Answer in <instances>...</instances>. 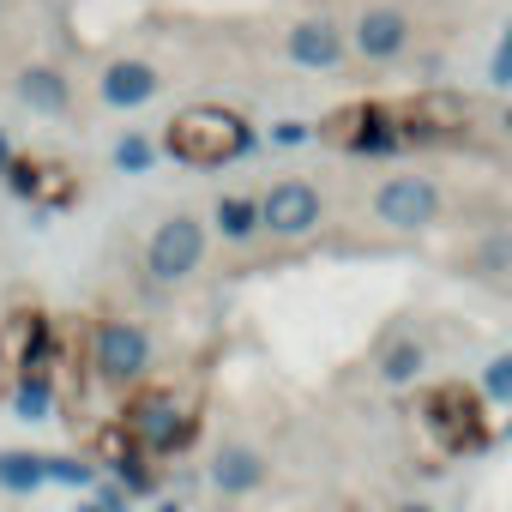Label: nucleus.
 Instances as JSON below:
<instances>
[{"instance_id": "473e14b6", "label": "nucleus", "mask_w": 512, "mask_h": 512, "mask_svg": "<svg viewBox=\"0 0 512 512\" xmlns=\"http://www.w3.org/2000/svg\"><path fill=\"white\" fill-rule=\"evenodd\" d=\"M0 13H7V0H0Z\"/></svg>"}, {"instance_id": "9b49d317", "label": "nucleus", "mask_w": 512, "mask_h": 512, "mask_svg": "<svg viewBox=\"0 0 512 512\" xmlns=\"http://www.w3.org/2000/svg\"><path fill=\"white\" fill-rule=\"evenodd\" d=\"M157 91H163V73H157L151 61H139V55H115V61H103V73H97V103H103V109H121V115L145 109Z\"/></svg>"}, {"instance_id": "c85d7f7f", "label": "nucleus", "mask_w": 512, "mask_h": 512, "mask_svg": "<svg viewBox=\"0 0 512 512\" xmlns=\"http://www.w3.org/2000/svg\"><path fill=\"white\" fill-rule=\"evenodd\" d=\"M73 512H109V506H103V500H97V494H85V500H79V506H73Z\"/></svg>"}, {"instance_id": "7c9ffc66", "label": "nucleus", "mask_w": 512, "mask_h": 512, "mask_svg": "<svg viewBox=\"0 0 512 512\" xmlns=\"http://www.w3.org/2000/svg\"><path fill=\"white\" fill-rule=\"evenodd\" d=\"M500 127H506V139H512V109H506V115H500Z\"/></svg>"}, {"instance_id": "72a5a7b5", "label": "nucleus", "mask_w": 512, "mask_h": 512, "mask_svg": "<svg viewBox=\"0 0 512 512\" xmlns=\"http://www.w3.org/2000/svg\"><path fill=\"white\" fill-rule=\"evenodd\" d=\"M506 25H512V19H506Z\"/></svg>"}, {"instance_id": "2eb2a0df", "label": "nucleus", "mask_w": 512, "mask_h": 512, "mask_svg": "<svg viewBox=\"0 0 512 512\" xmlns=\"http://www.w3.org/2000/svg\"><path fill=\"white\" fill-rule=\"evenodd\" d=\"M7 410L19 422H49L61 410V368H25L7 380Z\"/></svg>"}, {"instance_id": "c756f323", "label": "nucleus", "mask_w": 512, "mask_h": 512, "mask_svg": "<svg viewBox=\"0 0 512 512\" xmlns=\"http://www.w3.org/2000/svg\"><path fill=\"white\" fill-rule=\"evenodd\" d=\"M392 512H440V506H428V500H404V506H392Z\"/></svg>"}, {"instance_id": "4be33fe9", "label": "nucleus", "mask_w": 512, "mask_h": 512, "mask_svg": "<svg viewBox=\"0 0 512 512\" xmlns=\"http://www.w3.org/2000/svg\"><path fill=\"white\" fill-rule=\"evenodd\" d=\"M157 157H163V145H157L151 133H121V139H115V151H109L115 175H151V169H157Z\"/></svg>"}, {"instance_id": "1a4fd4ad", "label": "nucleus", "mask_w": 512, "mask_h": 512, "mask_svg": "<svg viewBox=\"0 0 512 512\" xmlns=\"http://www.w3.org/2000/svg\"><path fill=\"white\" fill-rule=\"evenodd\" d=\"M440 211H446V193H440V181H428V175H386V181L374 187V217H380L386 229H398V235L434 229Z\"/></svg>"}, {"instance_id": "2f4dec72", "label": "nucleus", "mask_w": 512, "mask_h": 512, "mask_svg": "<svg viewBox=\"0 0 512 512\" xmlns=\"http://www.w3.org/2000/svg\"><path fill=\"white\" fill-rule=\"evenodd\" d=\"M500 440H512V422H506V428H500Z\"/></svg>"}, {"instance_id": "9d476101", "label": "nucleus", "mask_w": 512, "mask_h": 512, "mask_svg": "<svg viewBox=\"0 0 512 512\" xmlns=\"http://www.w3.org/2000/svg\"><path fill=\"white\" fill-rule=\"evenodd\" d=\"M0 181H7L19 199H31V205H37V217H49V211H61V205H73V199H79V175H73L67 163L25 157V151H13V163L0 169Z\"/></svg>"}, {"instance_id": "423d86ee", "label": "nucleus", "mask_w": 512, "mask_h": 512, "mask_svg": "<svg viewBox=\"0 0 512 512\" xmlns=\"http://www.w3.org/2000/svg\"><path fill=\"white\" fill-rule=\"evenodd\" d=\"M205 247H211V229L193 217V211H175V217H163L157 229H151V241H145V284H157V290H175V284H187L199 266H205Z\"/></svg>"}, {"instance_id": "ddd939ff", "label": "nucleus", "mask_w": 512, "mask_h": 512, "mask_svg": "<svg viewBox=\"0 0 512 512\" xmlns=\"http://www.w3.org/2000/svg\"><path fill=\"white\" fill-rule=\"evenodd\" d=\"M350 49H356L362 61L386 67V61L410 55V19H404L398 7H368V13L350 25Z\"/></svg>"}, {"instance_id": "393cba45", "label": "nucleus", "mask_w": 512, "mask_h": 512, "mask_svg": "<svg viewBox=\"0 0 512 512\" xmlns=\"http://www.w3.org/2000/svg\"><path fill=\"white\" fill-rule=\"evenodd\" d=\"M266 145H278V151H302V145H314V121H296V115H284V121H272Z\"/></svg>"}, {"instance_id": "f03ea898", "label": "nucleus", "mask_w": 512, "mask_h": 512, "mask_svg": "<svg viewBox=\"0 0 512 512\" xmlns=\"http://www.w3.org/2000/svg\"><path fill=\"white\" fill-rule=\"evenodd\" d=\"M199 404L187 398V392H175V386H133V398H127V410H121V428L133 434V446L145 452V458H181L193 440H199Z\"/></svg>"}, {"instance_id": "f257e3e1", "label": "nucleus", "mask_w": 512, "mask_h": 512, "mask_svg": "<svg viewBox=\"0 0 512 512\" xmlns=\"http://www.w3.org/2000/svg\"><path fill=\"white\" fill-rule=\"evenodd\" d=\"M157 145L181 169H229V163L260 151V133L247 127V115H235L223 103H187V109L169 115V127H163Z\"/></svg>"}, {"instance_id": "dca6fc26", "label": "nucleus", "mask_w": 512, "mask_h": 512, "mask_svg": "<svg viewBox=\"0 0 512 512\" xmlns=\"http://www.w3.org/2000/svg\"><path fill=\"white\" fill-rule=\"evenodd\" d=\"M13 91H19V103H25L31 115H67V109H73V79H67L61 67H25V73L13 79Z\"/></svg>"}, {"instance_id": "f3484780", "label": "nucleus", "mask_w": 512, "mask_h": 512, "mask_svg": "<svg viewBox=\"0 0 512 512\" xmlns=\"http://www.w3.org/2000/svg\"><path fill=\"white\" fill-rule=\"evenodd\" d=\"M103 476H109L127 500H157V494H163V464H157V458H145L139 446H127L121 458H109V464H103Z\"/></svg>"}, {"instance_id": "39448f33", "label": "nucleus", "mask_w": 512, "mask_h": 512, "mask_svg": "<svg viewBox=\"0 0 512 512\" xmlns=\"http://www.w3.org/2000/svg\"><path fill=\"white\" fill-rule=\"evenodd\" d=\"M416 416H422V428L434 434L440 458H464V452H482V446L494 440L482 392H476V386H458V380L434 386V392L422 398V410H416Z\"/></svg>"}, {"instance_id": "f8f14e48", "label": "nucleus", "mask_w": 512, "mask_h": 512, "mask_svg": "<svg viewBox=\"0 0 512 512\" xmlns=\"http://www.w3.org/2000/svg\"><path fill=\"white\" fill-rule=\"evenodd\" d=\"M284 55L296 67H308V73H338L344 55H350V37H344L338 19H296L284 31Z\"/></svg>"}, {"instance_id": "aec40b11", "label": "nucleus", "mask_w": 512, "mask_h": 512, "mask_svg": "<svg viewBox=\"0 0 512 512\" xmlns=\"http://www.w3.org/2000/svg\"><path fill=\"white\" fill-rule=\"evenodd\" d=\"M422 368H428V344L404 332V338H392V344L380 350V368H374V374H380L386 386H416Z\"/></svg>"}, {"instance_id": "cd10ccee", "label": "nucleus", "mask_w": 512, "mask_h": 512, "mask_svg": "<svg viewBox=\"0 0 512 512\" xmlns=\"http://www.w3.org/2000/svg\"><path fill=\"white\" fill-rule=\"evenodd\" d=\"M13 151H19V145L7 139V127H0V169H7V163H13Z\"/></svg>"}, {"instance_id": "5701e85b", "label": "nucleus", "mask_w": 512, "mask_h": 512, "mask_svg": "<svg viewBox=\"0 0 512 512\" xmlns=\"http://www.w3.org/2000/svg\"><path fill=\"white\" fill-rule=\"evenodd\" d=\"M476 392H482V404H500V410H512V350H500V356H488V362H482V374H476Z\"/></svg>"}, {"instance_id": "6ab92c4d", "label": "nucleus", "mask_w": 512, "mask_h": 512, "mask_svg": "<svg viewBox=\"0 0 512 512\" xmlns=\"http://www.w3.org/2000/svg\"><path fill=\"white\" fill-rule=\"evenodd\" d=\"M37 488H49L43 482V452H31V446H0V494L25 500Z\"/></svg>"}, {"instance_id": "20e7f679", "label": "nucleus", "mask_w": 512, "mask_h": 512, "mask_svg": "<svg viewBox=\"0 0 512 512\" xmlns=\"http://www.w3.org/2000/svg\"><path fill=\"white\" fill-rule=\"evenodd\" d=\"M314 139L350 151V157H404L410 139H404V109L398 103H380V97H362V103H344L332 109L326 121H314Z\"/></svg>"}, {"instance_id": "0eeeda50", "label": "nucleus", "mask_w": 512, "mask_h": 512, "mask_svg": "<svg viewBox=\"0 0 512 512\" xmlns=\"http://www.w3.org/2000/svg\"><path fill=\"white\" fill-rule=\"evenodd\" d=\"M326 223V193L302 175H284L260 193V235L272 241H308Z\"/></svg>"}, {"instance_id": "bb28decb", "label": "nucleus", "mask_w": 512, "mask_h": 512, "mask_svg": "<svg viewBox=\"0 0 512 512\" xmlns=\"http://www.w3.org/2000/svg\"><path fill=\"white\" fill-rule=\"evenodd\" d=\"M151 512H187V506H181L175 494H157V500H151Z\"/></svg>"}, {"instance_id": "a211bd4d", "label": "nucleus", "mask_w": 512, "mask_h": 512, "mask_svg": "<svg viewBox=\"0 0 512 512\" xmlns=\"http://www.w3.org/2000/svg\"><path fill=\"white\" fill-rule=\"evenodd\" d=\"M211 229L229 241V247H247L253 235H260V199H247V193H223L211 205Z\"/></svg>"}, {"instance_id": "a878e982", "label": "nucleus", "mask_w": 512, "mask_h": 512, "mask_svg": "<svg viewBox=\"0 0 512 512\" xmlns=\"http://www.w3.org/2000/svg\"><path fill=\"white\" fill-rule=\"evenodd\" d=\"M488 85H494V91H512V25L500 31V43H494V55H488Z\"/></svg>"}, {"instance_id": "6e6552de", "label": "nucleus", "mask_w": 512, "mask_h": 512, "mask_svg": "<svg viewBox=\"0 0 512 512\" xmlns=\"http://www.w3.org/2000/svg\"><path fill=\"white\" fill-rule=\"evenodd\" d=\"M61 362V326L43 308H13L0 320V374H25V368H55Z\"/></svg>"}, {"instance_id": "4468645a", "label": "nucleus", "mask_w": 512, "mask_h": 512, "mask_svg": "<svg viewBox=\"0 0 512 512\" xmlns=\"http://www.w3.org/2000/svg\"><path fill=\"white\" fill-rule=\"evenodd\" d=\"M205 476H211V488L217 494H253V488H266V452L260 446H247V440H223L217 452H211V464H205Z\"/></svg>"}, {"instance_id": "7ed1b4c3", "label": "nucleus", "mask_w": 512, "mask_h": 512, "mask_svg": "<svg viewBox=\"0 0 512 512\" xmlns=\"http://www.w3.org/2000/svg\"><path fill=\"white\" fill-rule=\"evenodd\" d=\"M85 374L91 386H109V392H133L151 380V362H157V344L139 320H121V314H103L85 326Z\"/></svg>"}, {"instance_id": "412c9836", "label": "nucleus", "mask_w": 512, "mask_h": 512, "mask_svg": "<svg viewBox=\"0 0 512 512\" xmlns=\"http://www.w3.org/2000/svg\"><path fill=\"white\" fill-rule=\"evenodd\" d=\"M97 458H85V452H43V482H55V488H73V494H91L97 488Z\"/></svg>"}, {"instance_id": "b1692460", "label": "nucleus", "mask_w": 512, "mask_h": 512, "mask_svg": "<svg viewBox=\"0 0 512 512\" xmlns=\"http://www.w3.org/2000/svg\"><path fill=\"white\" fill-rule=\"evenodd\" d=\"M470 266H476L482 278H506V272H512V235H506V229H494V235L476 247V260H470Z\"/></svg>"}]
</instances>
